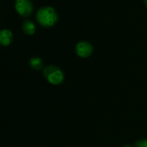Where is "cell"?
Here are the masks:
<instances>
[{
    "instance_id": "9",
    "label": "cell",
    "mask_w": 147,
    "mask_h": 147,
    "mask_svg": "<svg viewBox=\"0 0 147 147\" xmlns=\"http://www.w3.org/2000/svg\"><path fill=\"white\" fill-rule=\"evenodd\" d=\"M122 147H134V146H129V145H126V146H123Z\"/></svg>"
},
{
    "instance_id": "3",
    "label": "cell",
    "mask_w": 147,
    "mask_h": 147,
    "mask_svg": "<svg viewBox=\"0 0 147 147\" xmlns=\"http://www.w3.org/2000/svg\"><path fill=\"white\" fill-rule=\"evenodd\" d=\"M15 9L20 16L28 17L33 13L34 5L31 0H15Z\"/></svg>"
},
{
    "instance_id": "6",
    "label": "cell",
    "mask_w": 147,
    "mask_h": 147,
    "mask_svg": "<svg viewBox=\"0 0 147 147\" xmlns=\"http://www.w3.org/2000/svg\"><path fill=\"white\" fill-rule=\"evenodd\" d=\"M29 66L32 69L35 71H40L41 69H44V62L40 57L34 56L29 60Z\"/></svg>"
},
{
    "instance_id": "10",
    "label": "cell",
    "mask_w": 147,
    "mask_h": 147,
    "mask_svg": "<svg viewBox=\"0 0 147 147\" xmlns=\"http://www.w3.org/2000/svg\"><path fill=\"white\" fill-rule=\"evenodd\" d=\"M144 3H145V5L147 7V0H144Z\"/></svg>"
},
{
    "instance_id": "5",
    "label": "cell",
    "mask_w": 147,
    "mask_h": 147,
    "mask_svg": "<svg viewBox=\"0 0 147 147\" xmlns=\"http://www.w3.org/2000/svg\"><path fill=\"white\" fill-rule=\"evenodd\" d=\"M13 41V34L9 29H3L0 31V43L3 46H9Z\"/></svg>"
},
{
    "instance_id": "1",
    "label": "cell",
    "mask_w": 147,
    "mask_h": 147,
    "mask_svg": "<svg viewBox=\"0 0 147 147\" xmlns=\"http://www.w3.org/2000/svg\"><path fill=\"white\" fill-rule=\"evenodd\" d=\"M37 22L45 28H51L54 26L58 20L59 16L54 8L51 6H43L36 12Z\"/></svg>"
},
{
    "instance_id": "7",
    "label": "cell",
    "mask_w": 147,
    "mask_h": 147,
    "mask_svg": "<svg viewBox=\"0 0 147 147\" xmlns=\"http://www.w3.org/2000/svg\"><path fill=\"white\" fill-rule=\"evenodd\" d=\"M22 30L27 36H32L35 33L36 28L34 23L28 19H26L22 23Z\"/></svg>"
},
{
    "instance_id": "4",
    "label": "cell",
    "mask_w": 147,
    "mask_h": 147,
    "mask_svg": "<svg viewBox=\"0 0 147 147\" xmlns=\"http://www.w3.org/2000/svg\"><path fill=\"white\" fill-rule=\"evenodd\" d=\"M94 51L93 45L87 41H81L77 43L75 47V52L78 56L81 58L90 57Z\"/></svg>"
},
{
    "instance_id": "8",
    "label": "cell",
    "mask_w": 147,
    "mask_h": 147,
    "mask_svg": "<svg viewBox=\"0 0 147 147\" xmlns=\"http://www.w3.org/2000/svg\"><path fill=\"white\" fill-rule=\"evenodd\" d=\"M134 147H147V139H139L135 142Z\"/></svg>"
},
{
    "instance_id": "2",
    "label": "cell",
    "mask_w": 147,
    "mask_h": 147,
    "mask_svg": "<svg viewBox=\"0 0 147 147\" xmlns=\"http://www.w3.org/2000/svg\"><path fill=\"white\" fill-rule=\"evenodd\" d=\"M43 75L47 82L52 85L59 86L65 81V74L60 68L55 65H48L43 69Z\"/></svg>"
}]
</instances>
